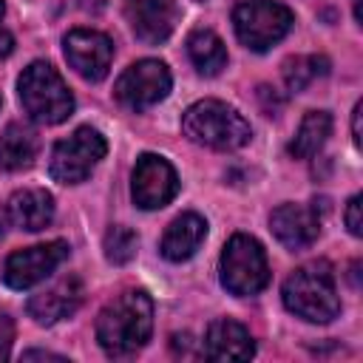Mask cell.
<instances>
[{"label": "cell", "mask_w": 363, "mask_h": 363, "mask_svg": "<svg viewBox=\"0 0 363 363\" xmlns=\"http://www.w3.org/2000/svg\"><path fill=\"white\" fill-rule=\"evenodd\" d=\"M153 332V301L142 289L116 295L96 318V340L108 357L136 354Z\"/></svg>", "instance_id": "1"}, {"label": "cell", "mask_w": 363, "mask_h": 363, "mask_svg": "<svg viewBox=\"0 0 363 363\" xmlns=\"http://www.w3.org/2000/svg\"><path fill=\"white\" fill-rule=\"evenodd\" d=\"M284 306L309 320V323H329L340 312V298L335 286L332 267L326 261H309L289 272L281 289Z\"/></svg>", "instance_id": "2"}, {"label": "cell", "mask_w": 363, "mask_h": 363, "mask_svg": "<svg viewBox=\"0 0 363 363\" xmlns=\"http://www.w3.org/2000/svg\"><path fill=\"white\" fill-rule=\"evenodd\" d=\"M182 133L190 142L213 150H238L252 139L250 122L218 99H201L190 105L182 116Z\"/></svg>", "instance_id": "3"}, {"label": "cell", "mask_w": 363, "mask_h": 363, "mask_svg": "<svg viewBox=\"0 0 363 363\" xmlns=\"http://www.w3.org/2000/svg\"><path fill=\"white\" fill-rule=\"evenodd\" d=\"M23 111L40 125H60L74 111V96L51 62H31L17 79Z\"/></svg>", "instance_id": "4"}, {"label": "cell", "mask_w": 363, "mask_h": 363, "mask_svg": "<svg viewBox=\"0 0 363 363\" xmlns=\"http://www.w3.org/2000/svg\"><path fill=\"white\" fill-rule=\"evenodd\" d=\"M221 284L227 292L247 298L269 284V264L264 247L244 233H235L221 250Z\"/></svg>", "instance_id": "5"}, {"label": "cell", "mask_w": 363, "mask_h": 363, "mask_svg": "<svg viewBox=\"0 0 363 363\" xmlns=\"http://www.w3.org/2000/svg\"><path fill=\"white\" fill-rule=\"evenodd\" d=\"M295 17L278 0H241L233 11V28L250 51H267L281 43Z\"/></svg>", "instance_id": "6"}, {"label": "cell", "mask_w": 363, "mask_h": 363, "mask_svg": "<svg viewBox=\"0 0 363 363\" xmlns=\"http://www.w3.org/2000/svg\"><path fill=\"white\" fill-rule=\"evenodd\" d=\"M108 150V142L94 128H77L68 139L57 142L51 150V179L60 184H79L85 182L94 167L102 162Z\"/></svg>", "instance_id": "7"}, {"label": "cell", "mask_w": 363, "mask_h": 363, "mask_svg": "<svg viewBox=\"0 0 363 363\" xmlns=\"http://www.w3.org/2000/svg\"><path fill=\"white\" fill-rule=\"evenodd\" d=\"M170 71L162 60H139L122 71L113 85V96L128 111H145L170 94Z\"/></svg>", "instance_id": "8"}, {"label": "cell", "mask_w": 363, "mask_h": 363, "mask_svg": "<svg viewBox=\"0 0 363 363\" xmlns=\"http://www.w3.org/2000/svg\"><path fill=\"white\" fill-rule=\"evenodd\" d=\"M68 244L65 241H45V244H34L26 250H14L6 264H3V284L11 289H31L34 284L45 281L65 258H68Z\"/></svg>", "instance_id": "9"}, {"label": "cell", "mask_w": 363, "mask_h": 363, "mask_svg": "<svg viewBox=\"0 0 363 363\" xmlns=\"http://www.w3.org/2000/svg\"><path fill=\"white\" fill-rule=\"evenodd\" d=\"M179 193V176L164 156L142 153L130 176V196L142 210H159Z\"/></svg>", "instance_id": "10"}, {"label": "cell", "mask_w": 363, "mask_h": 363, "mask_svg": "<svg viewBox=\"0 0 363 363\" xmlns=\"http://www.w3.org/2000/svg\"><path fill=\"white\" fill-rule=\"evenodd\" d=\"M62 51L68 65L88 82H99L108 77L113 60V43L108 34L94 28H74L62 40Z\"/></svg>", "instance_id": "11"}, {"label": "cell", "mask_w": 363, "mask_h": 363, "mask_svg": "<svg viewBox=\"0 0 363 363\" xmlns=\"http://www.w3.org/2000/svg\"><path fill=\"white\" fill-rule=\"evenodd\" d=\"M128 23L142 43L159 45L176 31L179 6L176 0H128Z\"/></svg>", "instance_id": "12"}, {"label": "cell", "mask_w": 363, "mask_h": 363, "mask_svg": "<svg viewBox=\"0 0 363 363\" xmlns=\"http://www.w3.org/2000/svg\"><path fill=\"white\" fill-rule=\"evenodd\" d=\"M272 235L286 247V250H306L315 244L320 233V218L318 210L309 204H281L269 216Z\"/></svg>", "instance_id": "13"}, {"label": "cell", "mask_w": 363, "mask_h": 363, "mask_svg": "<svg viewBox=\"0 0 363 363\" xmlns=\"http://www.w3.org/2000/svg\"><path fill=\"white\" fill-rule=\"evenodd\" d=\"M82 295H85V292H82V281H79L77 275H68V278L57 281L54 286H48L45 292L34 295V298L28 301V315H31L37 323L51 326V323H57V320L74 315V312L79 309V303H82Z\"/></svg>", "instance_id": "14"}, {"label": "cell", "mask_w": 363, "mask_h": 363, "mask_svg": "<svg viewBox=\"0 0 363 363\" xmlns=\"http://www.w3.org/2000/svg\"><path fill=\"white\" fill-rule=\"evenodd\" d=\"M204 354L210 360H250L255 354V343H252V335L238 320L218 318L207 329Z\"/></svg>", "instance_id": "15"}, {"label": "cell", "mask_w": 363, "mask_h": 363, "mask_svg": "<svg viewBox=\"0 0 363 363\" xmlns=\"http://www.w3.org/2000/svg\"><path fill=\"white\" fill-rule=\"evenodd\" d=\"M9 218H11L14 227L28 230V233L45 230L54 218V196L43 187L17 190L9 199Z\"/></svg>", "instance_id": "16"}, {"label": "cell", "mask_w": 363, "mask_h": 363, "mask_svg": "<svg viewBox=\"0 0 363 363\" xmlns=\"http://www.w3.org/2000/svg\"><path fill=\"white\" fill-rule=\"evenodd\" d=\"M207 235V221L199 216V213H182L179 218L170 221V227L164 230L162 235V255L173 264L179 261H187L204 241Z\"/></svg>", "instance_id": "17"}, {"label": "cell", "mask_w": 363, "mask_h": 363, "mask_svg": "<svg viewBox=\"0 0 363 363\" xmlns=\"http://www.w3.org/2000/svg\"><path fill=\"white\" fill-rule=\"evenodd\" d=\"M37 156V133L26 125H6V130L0 133V170L6 173H17L34 164Z\"/></svg>", "instance_id": "18"}, {"label": "cell", "mask_w": 363, "mask_h": 363, "mask_svg": "<svg viewBox=\"0 0 363 363\" xmlns=\"http://www.w3.org/2000/svg\"><path fill=\"white\" fill-rule=\"evenodd\" d=\"M187 57L196 65V71L204 74V77H216L227 65V48L221 43V37L216 31H210V28H193L190 31Z\"/></svg>", "instance_id": "19"}, {"label": "cell", "mask_w": 363, "mask_h": 363, "mask_svg": "<svg viewBox=\"0 0 363 363\" xmlns=\"http://www.w3.org/2000/svg\"><path fill=\"white\" fill-rule=\"evenodd\" d=\"M329 133H332V116L326 111H309L289 142V153L295 159H312L326 145Z\"/></svg>", "instance_id": "20"}, {"label": "cell", "mask_w": 363, "mask_h": 363, "mask_svg": "<svg viewBox=\"0 0 363 363\" xmlns=\"http://www.w3.org/2000/svg\"><path fill=\"white\" fill-rule=\"evenodd\" d=\"M326 74H329V60L323 54H301V57H289L284 62V82L295 94Z\"/></svg>", "instance_id": "21"}, {"label": "cell", "mask_w": 363, "mask_h": 363, "mask_svg": "<svg viewBox=\"0 0 363 363\" xmlns=\"http://www.w3.org/2000/svg\"><path fill=\"white\" fill-rule=\"evenodd\" d=\"M136 244H139V238L133 230L113 224L105 235V258L111 264H128L136 255Z\"/></svg>", "instance_id": "22"}, {"label": "cell", "mask_w": 363, "mask_h": 363, "mask_svg": "<svg viewBox=\"0 0 363 363\" xmlns=\"http://www.w3.org/2000/svg\"><path fill=\"white\" fill-rule=\"evenodd\" d=\"M346 227L352 235H363V221H360V196H352L346 201Z\"/></svg>", "instance_id": "23"}, {"label": "cell", "mask_w": 363, "mask_h": 363, "mask_svg": "<svg viewBox=\"0 0 363 363\" xmlns=\"http://www.w3.org/2000/svg\"><path fill=\"white\" fill-rule=\"evenodd\" d=\"M11 340H14V323L9 315H0V360L9 357L11 352Z\"/></svg>", "instance_id": "24"}, {"label": "cell", "mask_w": 363, "mask_h": 363, "mask_svg": "<svg viewBox=\"0 0 363 363\" xmlns=\"http://www.w3.org/2000/svg\"><path fill=\"white\" fill-rule=\"evenodd\" d=\"M360 113H363V102H357L352 111V139L357 147H360Z\"/></svg>", "instance_id": "25"}, {"label": "cell", "mask_w": 363, "mask_h": 363, "mask_svg": "<svg viewBox=\"0 0 363 363\" xmlns=\"http://www.w3.org/2000/svg\"><path fill=\"white\" fill-rule=\"evenodd\" d=\"M65 360L62 354H54V352H40V349H31V352H26L23 354V360Z\"/></svg>", "instance_id": "26"}, {"label": "cell", "mask_w": 363, "mask_h": 363, "mask_svg": "<svg viewBox=\"0 0 363 363\" xmlns=\"http://www.w3.org/2000/svg\"><path fill=\"white\" fill-rule=\"evenodd\" d=\"M14 48V37L9 31H0V57H9Z\"/></svg>", "instance_id": "27"}, {"label": "cell", "mask_w": 363, "mask_h": 363, "mask_svg": "<svg viewBox=\"0 0 363 363\" xmlns=\"http://www.w3.org/2000/svg\"><path fill=\"white\" fill-rule=\"evenodd\" d=\"M0 20H3V0H0Z\"/></svg>", "instance_id": "28"}]
</instances>
